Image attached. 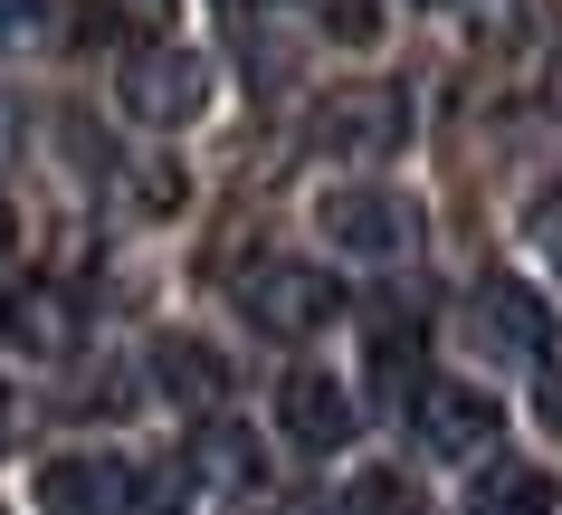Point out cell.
<instances>
[{
    "instance_id": "6da1fadb",
    "label": "cell",
    "mask_w": 562,
    "mask_h": 515,
    "mask_svg": "<svg viewBox=\"0 0 562 515\" xmlns=\"http://www.w3.org/2000/svg\"><path fill=\"white\" fill-rule=\"evenodd\" d=\"M305 144L325 153V163H391V153L411 144V87H382V77L325 87L315 115H305Z\"/></svg>"
},
{
    "instance_id": "7a4b0ae2",
    "label": "cell",
    "mask_w": 562,
    "mask_h": 515,
    "mask_svg": "<svg viewBox=\"0 0 562 515\" xmlns=\"http://www.w3.org/2000/svg\"><path fill=\"white\" fill-rule=\"evenodd\" d=\"M315 229H325L344 258H372V268H391V258H411L419 248V201L391 182H344L315 201Z\"/></svg>"
},
{
    "instance_id": "3957f363",
    "label": "cell",
    "mask_w": 562,
    "mask_h": 515,
    "mask_svg": "<svg viewBox=\"0 0 562 515\" xmlns=\"http://www.w3.org/2000/svg\"><path fill=\"white\" fill-rule=\"evenodd\" d=\"M238 305H248L258 334H325L344 315V277L315 268V258H258L238 277Z\"/></svg>"
},
{
    "instance_id": "277c9868",
    "label": "cell",
    "mask_w": 562,
    "mask_h": 515,
    "mask_svg": "<svg viewBox=\"0 0 562 515\" xmlns=\"http://www.w3.org/2000/svg\"><path fill=\"white\" fill-rule=\"evenodd\" d=\"M124 115L153 124V134H181V124L210 115V67L191 48H134L124 58Z\"/></svg>"
},
{
    "instance_id": "5b68a950",
    "label": "cell",
    "mask_w": 562,
    "mask_h": 515,
    "mask_svg": "<svg viewBox=\"0 0 562 515\" xmlns=\"http://www.w3.org/2000/svg\"><path fill=\"white\" fill-rule=\"evenodd\" d=\"M353 392L334 382V372H286L277 382V429H286V449L305 458H334V449H353Z\"/></svg>"
},
{
    "instance_id": "8992f818",
    "label": "cell",
    "mask_w": 562,
    "mask_h": 515,
    "mask_svg": "<svg viewBox=\"0 0 562 515\" xmlns=\"http://www.w3.org/2000/svg\"><path fill=\"white\" fill-rule=\"evenodd\" d=\"M362 382H372V401L429 392V334H419L411 305H372V325H362Z\"/></svg>"
},
{
    "instance_id": "52a82bcc",
    "label": "cell",
    "mask_w": 562,
    "mask_h": 515,
    "mask_svg": "<svg viewBox=\"0 0 562 515\" xmlns=\"http://www.w3.org/2000/svg\"><path fill=\"white\" fill-rule=\"evenodd\" d=\"M419 439L439 458H486L505 439V401L476 392V382H429L419 392Z\"/></svg>"
},
{
    "instance_id": "ba28073f",
    "label": "cell",
    "mask_w": 562,
    "mask_h": 515,
    "mask_svg": "<svg viewBox=\"0 0 562 515\" xmlns=\"http://www.w3.org/2000/svg\"><path fill=\"white\" fill-rule=\"evenodd\" d=\"M38 515H134V468L124 458H48L38 468Z\"/></svg>"
},
{
    "instance_id": "9c48e42d",
    "label": "cell",
    "mask_w": 562,
    "mask_h": 515,
    "mask_svg": "<svg viewBox=\"0 0 562 515\" xmlns=\"http://www.w3.org/2000/svg\"><path fill=\"white\" fill-rule=\"evenodd\" d=\"M0 344H10V354H30V363H58L67 344H77V305H67V287L20 277V287L0 296Z\"/></svg>"
},
{
    "instance_id": "30bf717a",
    "label": "cell",
    "mask_w": 562,
    "mask_h": 515,
    "mask_svg": "<svg viewBox=\"0 0 562 515\" xmlns=\"http://www.w3.org/2000/svg\"><path fill=\"white\" fill-rule=\"evenodd\" d=\"M476 315H486V344H496V354H553V305L533 296L525 277H486V287H476Z\"/></svg>"
},
{
    "instance_id": "8fae6325",
    "label": "cell",
    "mask_w": 562,
    "mask_h": 515,
    "mask_svg": "<svg viewBox=\"0 0 562 515\" xmlns=\"http://www.w3.org/2000/svg\"><path fill=\"white\" fill-rule=\"evenodd\" d=\"M153 382L172 401H191V411H210V401L229 392V363L210 344H191V334H153Z\"/></svg>"
},
{
    "instance_id": "7c38bea8",
    "label": "cell",
    "mask_w": 562,
    "mask_h": 515,
    "mask_svg": "<svg viewBox=\"0 0 562 515\" xmlns=\"http://www.w3.org/2000/svg\"><path fill=\"white\" fill-rule=\"evenodd\" d=\"M191 478H210V486H258L267 468H258V429L248 421H201V439H191Z\"/></svg>"
},
{
    "instance_id": "4fadbf2b",
    "label": "cell",
    "mask_w": 562,
    "mask_h": 515,
    "mask_svg": "<svg viewBox=\"0 0 562 515\" xmlns=\"http://www.w3.org/2000/svg\"><path fill=\"white\" fill-rule=\"evenodd\" d=\"M553 506H562L553 468H476L468 486V515H553Z\"/></svg>"
},
{
    "instance_id": "5bb4252c",
    "label": "cell",
    "mask_w": 562,
    "mask_h": 515,
    "mask_svg": "<svg viewBox=\"0 0 562 515\" xmlns=\"http://www.w3.org/2000/svg\"><path fill=\"white\" fill-rule=\"evenodd\" d=\"M543 10H553V0H468V30H476V48H515V38H533L543 30Z\"/></svg>"
},
{
    "instance_id": "9a60e30c",
    "label": "cell",
    "mask_w": 562,
    "mask_h": 515,
    "mask_svg": "<svg viewBox=\"0 0 562 515\" xmlns=\"http://www.w3.org/2000/svg\"><path fill=\"white\" fill-rule=\"evenodd\" d=\"M334 515H419V486L401 478V468H362L353 486H344V506Z\"/></svg>"
},
{
    "instance_id": "2e32d148",
    "label": "cell",
    "mask_w": 562,
    "mask_h": 515,
    "mask_svg": "<svg viewBox=\"0 0 562 515\" xmlns=\"http://www.w3.org/2000/svg\"><path fill=\"white\" fill-rule=\"evenodd\" d=\"M325 38L362 48V38H382V10H372V0H325Z\"/></svg>"
},
{
    "instance_id": "e0dca14e",
    "label": "cell",
    "mask_w": 562,
    "mask_h": 515,
    "mask_svg": "<svg viewBox=\"0 0 562 515\" xmlns=\"http://www.w3.org/2000/svg\"><path fill=\"white\" fill-rule=\"evenodd\" d=\"M543 421H553V429H562V363H553V372H543Z\"/></svg>"
},
{
    "instance_id": "ac0fdd59",
    "label": "cell",
    "mask_w": 562,
    "mask_h": 515,
    "mask_svg": "<svg viewBox=\"0 0 562 515\" xmlns=\"http://www.w3.org/2000/svg\"><path fill=\"white\" fill-rule=\"evenodd\" d=\"M20 20H30V0H0V30H20Z\"/></svg>"
},
{
    "instance_id": "d6986e66",
    "label": "cell",
    "mask_w": 562,
    "mask_h": 515,
    "mask_svg": "<svg viewBox=\"0 0 562 515\" xmlns=\"http://www.w3.org/2000/svg\"><path fill=\"white\" fill-rule=\"evenodd\" d=\"M220 10H238V20H258V10H277V0H220Z\"/></svg>"
},
{
    "instance_id": "ffe728a7",
    "label": "cell",
    "mask_w": 562,
    "mask_h": 515,
    "mask_svg": "<svg viewBox=\"0 0 562 515\" xmlns=\"http://www.w3.org/2000/svg\"><path fill=\"white\" fill-rule=\"evenodd\" d=\"M0 239H10V201H0Z\"/></svg>"
},
{
    "instance_id": "44dd1931",
    "label": "cell",
    "mask_w": 562,
    "mask_h": 515,
    "mask_svg": "<svg viewBox=\"0 0 562 515\" xmlns=\"http://www.w3.org/2000/svg\"><path fill=\"white\" fill-rule=\"evenodd\" d=\"M553 96H562V58H553Z\"/></svg>"
}]
</instances>
